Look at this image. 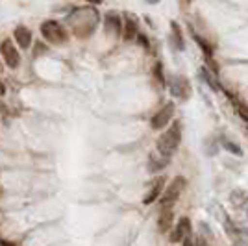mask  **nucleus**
Masks as SVG:
<instances>
[{
	"instance_id": "6",
	"label": "nucleus",
	"mask_w": 248,
	"mask_h": 246,
	"mask_svg": "<svg viewBox=\"0 0 248 246\" xmlns=\"http://www.w3.org/2000/svg\"><path fill=\"white\" fill-rule=\"evenodd\" d=\"M0 54H2L4 62L8 63L10 69H17V67H19V63H21V54L17 52V48H15V45H13L11 39H4V41H2V45H0Z\"/></svg>"
},
{
	"instance_id": "12",
	"label": "nucleus",
	"mask_w": 248,
	"mask_h": 246,
	"mask_svg": "<svg viewBox=\"0 0 248 246\" xmlns=\"http://www.w3.org/2000/svg\"><path fill=\"white\" fill-rule=\"evenodd\" d=\"M104 24H106V33L108 35H111V37H119L121 35V31H123V21H121V17L117 13H108Z\"/></svg>"
},
{
	"instance_id": "3",
	"label": "nucleus",
	"mask_w": 248,
	"mask_h": 246,
	"mask_svg": "<svg viewBox=\"0 0 248 246\" xmlns=\"http://www.w3.org/2000/svg\"><path fill=\"white\" fill-rule=\"evenodd\" d=\"M41 35L50 43V45H63L67 41V31L60 22L45 21L41 24Z\"/></svg>"
},
{
	"instance_id": "8",
	"label": "nucleus",
	"mask_w": 248,
	"mask_h": 246,
	"mask_svg": "<svg viewBox=\"0 0 248 246\" xmlns=\"http://www.w3.org/2000/svg\"><path fill=\"white\" fill-rule=\"evenodd\" d=\"M167 180L165 176H157V178H154V182L150 184V187H148V193L145 195V198H143V204L145 205H150L154 204L155 200L159 198V195L163 193V187H165Z\"/></svg>"
},
{
	"instance_id": "16",
	"label": "nucleus",
	"mask_w": 248,
	"mask_h": 246,
	"mask_svg": "<svg viewBox=\"0 0 248 246\" xmlns=\"http://www.w3.org/2000/svg\"><path fill=\"white\" fill-rule=\"evenodd\" d=\"M170 31H172V43H174V46L178 50H184V35H182L180 26H178L176 21L170 22Z\"/></svg>"
},
{
	"instance_id": "9",
	"label": "nucleus",
	"mask_w": 248,
	"mask_h": 246,
	"mask_svg": "<svg viewBox=\"0 0 248 246\" xmlns=\"http://www.w3.org/2000/svg\"><path fill=\"white\" fill-rule=\"evenodd\" d=\"M137 33H139V21H137V17L126 13V15H124V22H123L124 41H134L135 37H137Z\"/></svg>"
},
{
	"instance_id": "20",
	"label": "nucleus",
	"mask_w": 248,
	"mask_h": 246,
	"mask_svg": "<svg viewBox=\"0 0 248 246\" xmlns=\"http://www.w3.org/2000/svg\"><path fill=\"white\" fill-rule=\"evenodd\" d=\"M204 78L207 80V83H209V87H213V89H217L218 85H217V82H215V78L211 76V74H207V71L204 69Z\"/></svg>"
},
{
	"instance_id": "1",
	"label": "nucleus",
	"mask_w": 248,
	"mask_h": 246,
	"mask_svg": "<svg viewBox=\"0 0 248 246\" xmlns=\"http://www.w3.org/2000/svg\"><path fill=\"white\" fill-rule=\"evenodd\" d=\"M67 22L71 24L73 33L80 39L89 37L98 24V11L94 8H74L73 13L67 17Z\"/></svg>"
},
{
	"instance_id": "13",
	"label": "nucleus",
	"mask_w": 248,
	"mask_h": 246,
	"mask_svg": "<svg viewBox=\"0 0 248 246\" xmlns=\"http://www.w3.org/2000/svg\"><path fill=\"white\" fill-rule=\"evenodd\" d=\"M172 220H174L172 207H161L159 216H157V230H159V233H167L170 230V226H172Z\"/></svg>"
},
{
	"instance_id": "24",
	"label": "nucleus",
	"mask_w": 248,
	"mask_h": 246,
	"mask_svg": "<svg viewBox=\"0 0 248 246\" xmlns=\"http://www.w3.org/2000/svg\"><path fill=\"white\" fill-rule=\"evenodd\" d=\"M0 72H2V63H0Z\"/></svg>"
},
{
	"instance_id": "11",
	"label": "nucleus",
	"mask_w": 248,
	"mask_h": 246,
	"mask_svg": "<svg viewBox=\"0 0 248 246\" xmlns=\"http://www.w3.org/2000/svg\"><path fill=\"white\" fill-rule=\"evenodd\" d=\"M191 220L187 218V216H184V218H180V222L176 224L174 231H172V235H170V241L172 243H182L184 239H187V237L191 235Z\"/></svg>"
},
{
	"instance_id": "2",
	"label": "nucleus",
	"mask_w": 248,
	"mask_h": 246,
	"mask_svg": "<svg viewBox=\"0 0 248 246\" xmlns=\"http://www.w3.org/2000/svg\"><path fill=\"white\" fill-rule=\"evenodd\" d=\"M180 143H182V123L174 121L157 139V150L167 155H172L178 150Z\"/></svg>"
},
{
	"instance_id": "22",
	"label": "nucleus",
	"mask_w": 248,
	"mask_h": 246,
	"mask_svg": "<svg viewBox=\"0 0 248 246\" xmlns=\"http://www.w3.org/2000/svg\"><path fill=\"white\" fill-rule=\"evenodd\" d=\"M85 2H91V4H100L102 0H85Z\"/></svg>"
},
{
	"instance_id": "5",
	"label": "nucleus",
	"mask_w": 248,
	"mask_h": 246,
	"mask_svg": "<svg viewBox=\"0 0 248 246\" xmlns=\"http://www.w3.org/2000/svg\"><path fill=\"white\" fill-rule=\"evenodd\" d=\"M169 91L178 100H189L193 89H191V83L186 76H170L169 78Z\"/></svg>"
},
{
	"instance_id": "7",
	"label": "nucleus",
	"mask_w": 248,
	"mask_h": 246,
	"mask_svg": "<svg viewBox=\"0 0 248 246\" xmlns=\"http://www.w3.org/2000/svg\"><path fill=\"white\" fill-rule=\"evenodd\" d=\"M172 115H174V104L172 102L165 104L159 111L154 113V117H152V128H154V130L165 128L167 124H169V121L172 119Z\"/></svg>"
},
{
	"instance_id": "10",
	"label": "nucleus",
	"mask_w": 248,
	"mask_h": 246,
	"mask_svg": "<svg viewBox=\"0 0 248 246\" xmlns=\"http://www.w3.org/2000/svg\"><path fill=\"white\" fill-rule=\"evenodd\" d=\"M170 161V155L163 154V152H159L157 148H155V152L150 154V159H148V170L150 172H159V170H163L167 165Z\"/></svg>"
},
{
	"instance_id": "17",
	"label": "nucleus",
	"mask_w": 248,
	"mask_h": 246,
	"mask_svg": "<svg viewBox=\"0 0 248 246\" xmlns=\"http://www.w3.org/2000/svg\"><path fill=\"white\" fill-rule=\"evenodd\" d=\"M226 94H228V92H226ZM228 96H230V100L233 102V106H235V109L239 111V115H241V117H243V119H245V121L248 123V106H247V104L239 102L237 98H235V96H232V94H228Z\"/></svg>"
},
{
	"instance_id": "18",
	"label": "nucleus",
	"mask_w": 248,
	"mask_h": 246,
	"mask_svg": "<svg viewBox=\"0 0 248 246\" xmlns=\"http://www.w3.org/2000/svg\"><path fill=\"white\" fill-rule=\"evenodd\" d=\"M154 76L157 83H159V87H165V78H163V67H161V63H155L154 65Z\"/></svg>"
},
{
	"instance_id": "23",
	"label": "nucleus",
	"mask_w": 248,
	"mask_h": 246,
	"mask_svg": "<svg viewBox=\"0 0 248 246\" xmlns=\"http://www.w3.org/2000/svg\"><path fill=\"white\" fill-rule=\"evenodd\" d=\"M146 2H148V4H157L159 0H146Z\"/></svg>"
},
{
	"instance_id": "25",
	"label": "nucleus",
	"mask_w": 248,
	"mask_h": 246,
	"mask_svg": "<svg viewBox=\"0 0 248 246\" xmlns=\"http://www.w3.org/2000/svg\"><path fill=\"white\" fill-rule=\"evenodd\" d=\"M0 196H2V189H0Z\"/></svg>"
},
{
	"instance_id": "21",
	"label": "nucleus",
	"mask_w": 248,
	"mask_h": 246,
	"mask_svg": "<svg viewBox=\"0 0 248 246\" xmlns=\"http://www.w3.org/2000/svg\"><path fill=\"white\" fill-rule=\"evenodd\" d=\"M4 92H6V85L0 82V94H4Z\"/></svg>"
},
{
	"instance_id": "15",
	"label": "nucleus",
	"mask_w": 248,
	"mask_h": 246,
	"mask_svg": "<svg viewBox=\"0 0 248 246\" xmlns=\"http://www.w3.org/2000/svg\"><path fill=\"white\" fill-rule=\"evenodd\" d=\"M232 204L235 205V207H248V193L247 191H233L232 193Z\"/></svg>"
},
{
	"instance_id": "19",
	"label": "nucleus",
	"mask_w": 248,
	"mask_h": 246,
	"mask_svg": "<svg viewBox=\"0 0 248 246\" xmlns=\"http://www.w3.org/2000/svg\"><path fill=\"white\" fill-rule=\"evenodd\" d=\"M222 146L226 148V150H230V152H233L235 155H241L243 154V150L239 148L235 143H232V141H228V139H222Z\"/></svg>"
},
{
	"instance_id": "14",
	"label": "nucleus",
	"mask_w": 248,
	"mask_h": 246,
	"mask_svg": "<svg viewBox=\"0 0 248 246\" xmlns=\"http://www.w3.org/2000/svg\"><path fill=\"white\" fill-rule=\"evenodd\" d=\"M13 35H15V41L19 43V46H21V48H30L31 31L28 30L26 26H17L15 31H13Z\"/></svg>"
},
{
	"instance_id": "4",
	"label": "nucleus",
	"mask_w": 248,
	"mask_h": 246,
	"mask_svg": "<svg viewBox=\"0 0 248 246\" xmlns=\"http://www.w3.org/2000/svg\"><path fill=\"white\" fill-rule=\"evenodd\" d=\"M187 180L184 176H176L174 180L169 184V187L165 189V193L161 196V207H172L176 204V200L180 198L182 191L186 189Z\"/></svg>"
}]
</instances>
